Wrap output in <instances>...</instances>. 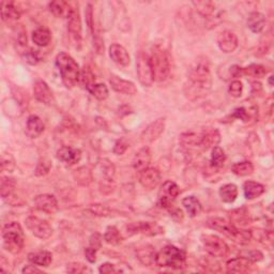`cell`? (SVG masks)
<instances>
[{
  "mask_svg": "<svg viewBox=\"0 0 274 274\" xmlns=\"http://www.w3.org/2000/svg\"><path fill=\"white\" fill-rule=\"evenodd\" d=\"M212 77L209 63L206 60H197L189 72V80L184 86V93L190 100L205 98L211 90Z\"/></svg>",
  "mask_w": 274,
  "mask_h": 274,
  "instance_id": "1",
  "label": "cell"
},
{
  "mask_svg": "<svg viewBox=\"0 0 274 274\" xmlns=\"http://www.w3.org/2000/svg\"><path fill=\"white\" fill-rule=\"evenodd\" d=\"M56 64L60 72L62 83L66 88H73L79 83L80 70L77 62L66 53H60L56 57Z\"/></svg>",
  "mask_w": 274,
  "mask_h": 274,
  "instance_id": "2",
  "label": "cell"
},
{
  "mask_svg": "<svg viewBox=\"0 0 274 274\" xmlns=\"http://www.w3.org/2000/svg\"><path fill=\"white\" fill-rule=\"evenodd\" d=\"M208 226L214 231H218L228 237L229 239L234 240L237 243L247 244L252 239V233L247 229H239L237 228L231 222L226 221L222 218H211L208 220Z\"/></svg>",
  "mask_w": 274,
  "mask_h": 274,
  "instance_id": "3",
  "label": "cell"
},
{
  "mask_svg": "<svg viewBox=\"0 0 274 274\" xmlns=\"http://www.w3.org/2000/svg\"><path fill=\"white\" fill-rule=\"evenodd\" d=\"M154 81H164L170 73V60L167 51L158 45L151 49L149 55Z\"/></svg>",
  "mask_w": 274,
  "mask_h": 274,
  "instance_id": "4",
  "label": "cell"
},
{
  "mask_svg": "<svg viewBox=\"0 0 274 274\" xmlns=\"http://www.w3.org/2000/svg\"><path fill=\"white\" fill-rule=\"evenodd\" d=\"M3 246L10 253L17 254L24 248L25 237L23 228L17 222H11L2 228Z\"/></svg>",
  "mask_w": 274,
  "mask_h": 274,
  "instance_id": "5",
  "label": "cell"
},
{
  "mask_svg": "<svg viewBox=\"0 0 274 274\" xmlns=\"http://www.w3.org/2000/svg\"><path fill=\"white\" fill-rule=\"evenodd\" d=\"M155 264L159 267H165V268L182 269L186 267L187 256L182 250L174 246H167L157 254Z\"/></svg>",
  "mask_w": 274,
  "mask_h": 274,
  "instance_id": "6",
  "label": "cell"
},
{
  "mask_svg": "<svg viewBox=\"0 0 274 274\" xmlns=\"http://www.w3.org/2000/svg\"><path fill=\"white\" fill-rule=\"evenodd\" d=\"M202 242L204 244L205 250L213 257L224 258L229 254V247L225 241L222 240L218 236L203 235Z\"/></svg>",
  "mask_w": 274,
  "mask_h": 274,
  "instance_id": "7",
  "label": "cell"
},
{
  "mask_svg": "<svg viewBox=\"0 0 274 274\" xmlns=\"http://www.w3.org/2000/svg\"><path fill=\"white\" fill-rule=\"evenodd\" d=\"M136 72L139 79V83L145 87H150L153 84V74L150 64L149 55L140 51L137 56L136 61Z\"/></svg>",
  "mask_w": 274,
  "mask_h": 274,
  "instance_id": "8",
  "label": "cell"
},
{
  "mask_svg": "<svg viewBox=\"0 0 274 274\" xmlns=\"http://www.w3.org/2000/svg\"><path fill=\"white\" fill-rule=\"evenodd\" d=\"M180 193L179 187L173 181H166L163 183L158 195V206L161 208H170Z\"/></svg>",
  "mask_w": 274,
  "mask_h": 274,
  "instance_id": "9",
  "label": "cell"
},
{
  "mask_svg": "<svg viewBox=\"0 0 274 274\" xmlns=\"http://www.w3.org/2000/svg\"><path fill=\"white\" fill-rule=\"evenodd\" d=\"M25 223L27 228L31 232L33 236L36 237V238L45 240L53 235V228H51V226L46 221L41 220L38 217H28L25 221Z\"/></svg>",
  "mask_w": 274,
  "mask_h": 274,
  "instance_id": "10",
  "label": "cell"
},
{
  "mask_svg": "<svg viewBox=\"0 0 274 274\" xmlns=\"http://www.w3.org/2000/svg\"><path fill=\"white\" fill-rule=\"evenodd\" d=\"M127 229L129 235L142 234L145 236L153 237L164 234V228L157 223H153V222H136V223L128 225Z\"/></svg>",
  "mask_w": 274,
  "mask_h": 274,
  "instance_id": "11",
  "label": "cell"
},
{
  "mask_svg": "<svg viewBox=\"0 0 274 274\" xmlns=\"http://www.w3.org/2000/svg\"><path fill=\"white\" fill-rule=\"evenodd\" d=\"M68 31L73 43L79 48L81 42H83V35H81L80 15L78 9L76 8H73L68 16Z\"/></svg>",
  "mask_w": 274,
  "mask_h": 274,
  "instance_id": "12",
  "label": "cell"
},
{
  "mask_svg": "<svg viewBox=\"0 0 274 274\" xmlns=\"http://www.w3.org/2000/svg\"><path fill=\"white\" fill-rule=\"evenodd\" d=\"M165 130V118H159V119L151 122L143 131L140 135V140L143 143H152L157 140Z\"/></svg>",
  "mask_w": 274,
  "mask_h": 274,
  "instance_id": "13",
  "label": "cell"
},
{
  "mask_svg": "<svg viewBox=\"0 0 274 274\" xmlns=\"http://www.w3.org/2000/svg\"><path fill=\"white\" fill-rule=\"evenodd\" d=\"M220 49L226 54H231L238 47V38L231 30H224L218 34L217 38Z\"/></svg>",
  "mask_w": 274,
  "mask_h": 274,
  "instance_id": "14",
  "label": "cell"
},
{
  "mask_svg": "<svg viewBox=\"0 0 274 274\" xmlns=\"http://www.w3.org/2000/svg\"><path fill=\"white\" fill-rule=\"evenodd\" d=\"M161 180V173L154 167H148L139 174V182L146 190H153Z\"/></svg>",
  "mask_w": 274,
  "mask_h": 274,
  "instance_id": "15",
  "label": "cell"
},
{
  "mask_svg": "<svg viewBox=\"0 0 274 274\" xmlns=\"http://www.w3.org/2000/svg\"><path fill=\"white\" fill-rule=\"evenodd\" d=\"M34 207L38 210L48 214H53L58 210V202L55 196L50 194L38 195L33 201Z\"/></svg>",
  "mask_w": 274,
  "mask_h": 274,
  "instance_id": "16",
  "label": "cell"
},
{
  "mask_svg": "<svg viewBox=\"0 0 274 274\" xmlns=\"http://www.w3.org/2000/svg\"><path fill=\"white\" fill-rule=\"evenodd\" d=\"M34 98L43 104L50 105L54 103V95L49 89L48 85L44 80H36L33 85Z\"/></svg>",
  "mask_w": 274,
  "mask_h": 274,
  "instance_id": "17",
  "label": "cell"
},
{
  "mask_svg": "<svg viewBox=\"0 0 274 274\" xmlns=\"http://www.w3.org/2000/svg\"><path fill=\"white\" fill-rule=\"evenodd\" d=\"M109 84L112 86L115 91L128 94V95H134L137 93V88L132 81L125 80L117 75H112L109 78Z\"/></svg>",
  "mask_w": 274,
  "mask_h": 274,
  "instance_id": "18",
  "label": "cell"
},
{
  "mask_svg": "<svg viewBox=\"0 0 274 274\" xmlns=\"http://www.w3.org/2000/svg\"><path fill=\"white\" fill-rule=\"evenodd\" d=\"M57 159L66 165H75L81 159V151L76 148L63 146L57 151Z\"/></svg>",
  "mask_w": 274,
  "mask_h": 274,
  "instance_id": "19",
  "label": "cell"
},
{
  "mask_svg": "<svg viewBox=\"0 0 274 274\" xmlns=\"http://www.w3.org/2000/svg\"><path fill=\"white\" fill-rule=\"evenodd\" d=\"M151 163V151L148 147H143L135 153L133 159V167L137 172H143L146 168L149 167Z\"/></svg>",
  "mask_w": 274,
  "mask_h": 274,
  "instance_id": "20",
  "label": "cell"
},
{
  "mask_svg": "<svg viewBox=\"0 0 274 274\" xmlns=\"http://www.w3.org/2000/svg\"><path fill=\"white\" fill-rule=\"evenodd\" d=\"M0 11H1V17L4 21L17 20L21 15V9H19L18 3L14 1H1Z\"/></svg>",
  "mask_w": 274,
  "mask_h": 274,
  "instance_id": "21",
  "label": "cell"
},
{
  "mask_svg": "<svg viewBox=\"0 0 274 274\" xmlns=\"http://www.w3.org/2000/svg\"><path fill=\"white\" fill-rule=\"evenodd\" d=\"M109 56L112 60L122 66H127L130 64V55L120 44H112L109 47Z\"/></svg>",
  "mask_w": 274,
  "mask_h": 274,
  "instance_id": "22",
  "label": "cell"
},
{
  "mask_svg": "<svg viewBox=\"0 0 274 274\" xmlns=\"http://www.w3.org/2000/svg\"><path fill=\"white\" fill-rule=\"evenodd\" d=\"M44 131V123L41 120V118L31 115L28 117L27 123H26V134L30 138H36L39 137Z\"/></svg>",
  "mask_w": 274,
  "mask_h": 274,
  "instance_id": "23",
  "label": "cell"
},
{
  "mask_svg": "<svg viewBox=\"0 0 274 274\" xmlns=\"http://www.w3.org/2000/svg\"><path fill=\"white\" fill-rule=\"evenodd\" d=\"M221 142V134L217 129H208L202 133V144L201 147L204 149H213Z\"/></svg>",
  "mask_w": 274,
  "mask_h": 274,
  "instance_id": "24",
  "label": "cell"
},
{
  "mask_svg": "<svg viewBox=\"0 0 274 274\" xmlns=\"http://www.w3.org/2000/svg\"><path fill=\"white\" fill-rule=\"evenodd\" d=\"M226 268L227 271L231 273H246L251 270L252 262L240 256L238 258L231 259V261L226 264Z\"/></svg>",
  "mask_w": 274,
  "mask_h": 274,
  "instance_id": "25",
  "label": "cell"
},
{
  "mask_svg": "<svg viewBox=\"0 0 274 274\" xmlns=\"http://www.w3.org/2000/svg\"><path fill=\"white\" fill-rule=\"evenodd\" d=\"M48 8H49V11L53 13L56 17H66V18H68L69 14L73 9L69 2L62 1V0L51 1L48 4Z\"/></svg>",
  "mask_w": 274,
  "mask_h": 274,
  "instance_id": "26",
  "label": "cell"
},
{
  "mask_svg": "<svg viewBox=\"0 0 274 274\" xmlns=\"http://www.w3.org/2000/svg\"><path fill=\"white\" fill-rule=\"evenodd\" d=\"M28 261L39 267H48L53 262V255L48 251H40L28 255Z\"/></svg>",
  "mask_w": 274,
  "mask_h": 274,
  "instance_id": "27",
  "label": "cell"
},
{
  "mask_svg": "<svg viewBox=\"0 0 274 274\" xmlns=\"http://www.w3.org/2000/svg\"><path fill=\"white\" fill-rule=\"evenodd\" d=\"M265 187L263 184L255 181H247L243 184L244 196L247 199H255L265 193Z\"/></svg>",
  "mask_w": 274,
  "mask_h": 274,
  "instance_id": "28",
  "label": "cell"
},
{
  "mask_svg": "<svg viewBox=\"0 0 274 274\" xmlns=\"http://www.w3.org/2000/svg\"><path fill=\"white\" fill-rule=\"evenodd\" d=\"M248 26L254 33H259L266 26V17L261 12H252L248 18Z\"/></svg>",
  "mask_w": 274,
  "mask_h": 274,
  "instance_id": "29",
  "label": "cell"
},
{
  "mask_svg": "<svg viewBox=\"0 0 274 274\" xmlns=\"http://www.w3.org/2000/svg\"><path fill=\"white\" fill-rule=\"evenodd\" d=\"M182 206L186 208L187 212L191 218H195L201 214L203 206L201 202L195 196H188L182 199Z\"/></svg>",
  "mask_w": 274,
  "mask_h": 274,
  "instance_id": "30",
  "label": "cell"
},
{
  "mask_svg": "<svg viewBox=\"0 0 274 274\" xmlns=\"http://www.w3.org/2000/svg\"><path fill=\"white\" fill-rule=\"evenodd\" d=\"M73 177H74V180L76 181V183H78L79 186H83V187H88L89 184L93 181L92 172L86 166L79 167L76 170H74Z\"/></svg>",
  "mask_w": 274,
  "mask_h": 274,
  "instance_id": "31",
  "label": "cell"
},
{
  "mask_svg": "<svg viewBox=\"0 0 274 274\" xmlns=\"http://www.w3.org/2000/svg\"><path fill=\"white\" fill-rule=\"evenodd\" d=\"M136 255L138 261L145 266H151L155 263V258H157V253L152 247L147 246L144 248H140L137 250Z\"/></svg>",
  "mask_w": 274,
  "mask_h": 274,
  "instance_id": "32",
  "label": "cell"
},
{
  "mask_svg": "<svg viewBox=\"0 0 274 274\" xmlns=\"http://www.w3.org/2000/svg\"><path fill=\"white\" fill-rule=\"evenodd\" d=\"M195 6V9L199 15L205 18H210L213 16L214 11H216V4L208 0H202V1H193L192 2Z\"/></svg>",
  "mask_w": 274,
  "mask_h": 274,
  "instance_id": "33",
  "label": "cell"
},
{
  "mask_svg": "<svg viewBox=\"0 0 274 274\" xmlns=\"http://www.w3.org/2000/svg\"><path fill=\"white\" fill-rule=\"evenodd\" d=\"M50 40H51V34L47 28L41 27V28L35 29V30L32 32V41L35 45H38L40 47L47 46L50 43Z\"/></svg>",
  "mask_w": 274,
  "mask_h": 274,
  "instance_id": "34",
  "label": "cell"
},
{
  "mask_svg": "<svg viewBox=\"0 0 274 274\" xmlns=\"http://www.w3.org/2000/svg\"><path fill=\"white\" fill-rule=\"evenodd\" d=\"M220 197L226 204L234 203L238 197V188L233 183L225 184L220 189Z\"/></svg>",
  "mask_w": 274,
  "mask_h": 274,
  "instance_id": "35",
  "label": "cell"
},
{
  "mask_svg": "<svg viewBox=\"0 0 274 274\" xmlns=\"http://www.w3.org/2000/svg\"><path fill=\"white\" fill-rule=\"evenodd\" d=\"M87 90L90 92L92 97H94L97 100L104 101L108 98V88L104 84H92L87 88Z\"/></svg>",
  "mask_w": 274,
  "mask_h": 274,
  "instance_id": "36",
  "label": "cell"
},
{
  "mask_svg": "<svg viewBox=\"0 0 274 274\" xmlns=\"http://www.w3.org/2000/svg\"><path fill=\"white\" fill-rule=\"evenodd\" d=\"M232 172L240 177H244V176H249L251 174H253L254 172V166L252 164L251 162L249 161H244V162H239L236 163L232 166Z\"/></svg>",
  "mask_w": 274,
  "mask_h": 274,
  "instance_id": "37",
  "label": "cell"
},
{
  "mask_svg": "<svg viewBox=\"0 0 274 274\" xmlns=\"http://www.w3.org/2000/svg\"><path fill=\"white\" fill-rule=\"evenodd\" d=\"M257 109L254 108L253 112H252V109H247L244 107H239V108H236L234 110V114H233V117L234 118H237V119H240L242 120L243 122L246 123H249L251 119H256L257 118Z\"/></svg>",
  "mask_w": 274,
  "mask_h": 274,
  "instance_id": "38",
  "label": "cell"
},
{
  "mask_svg": "<svg viewBox=\"0 0 274 274\" xmlns=\"http://www.w3.org/2000/svg\"><path fill=\"white\" fill-rule=\"evenodd\" d=\"M104 240L112 246H118L122 242V236L119 232V229L115 226H108L104 234Z\"/></svg>",
  "mask_w": 274,
  "mask_h": 274,
  "instance_id": "39",
  "label": "cell"
},
{
  "mask_svg": "<svg viewBox=\"0 0 274 274\" xmlns=\"http://www.w3.org/2000/svg\"><path fill=\"white\" fill-rule=\"evenodd\" d=\"M180 143L183 146H201L202 144V133L201 134H197V133L193 132H188L183 133L180 136Z\"/></svg>",
  "mask_w": 274,
  "mask_h": 274,
  "instance_id": "40",
  "label": "cell"
},
{
  "mask_svg": "<svg viewBox=\"0 0 274 274\" xmlns=\"http://www.w3.org/2000/svg\"><path fill=\"white\" fill-rule=\"evenodd\" d=\"M16 182L13 178L9 177H2L1 178V186H0V191H1V196L3 199L9 197L14 193V190H15Z\"/></svg>",
  "mask_w": 274,
  "mask_h": 274,
  "instance_id": "41",
  "label": "cell"
},
{
  "mask_svg": "<svg viewBox=\"0 0 274 274\" xmlns=\"http://www.w3.org/2000/svg\"><path fill=\"white\" fill-rule=\"evenodd\" d=\"M226 155L224 150L220 147H214L211 152V165L216 168H220L224 165Z\"/></svg>",
  "mask_w": 274,
  "mask_h": 274,
  "instance_id": "42",
  "label": "cell"
},
{
  "mask_svg": "<svg viewBox=\"0 0 274 274\" xmlns=\"http://www.w3.org/2000/svg\"><path fill=\"white\" fill-rule=\"evenodd\" d=\"M243 74L246 75L255 77V78H263L266 76L267 70L264 65L262 64H250L247 68L243 69Z\"/></svg>",
  "mask_w": 274,
  "mask_h": 274,
  "instance_id": "43",
  "label": "cell"
},
{
  "mask_svg": "<svg viewBox=\"0 0 274 274\" xmlns=\"http://www.w3.org/2000/svg\"><path fill=\"white\" fill-rule=\"evenodd\" d=\"M241 257L247 258L248 261L252 263H256V262H261L264 259V254L261 251L258 250H249V251H243L240 254Z\"/></svg>",
  "mask_w": 274,
  "mask_h": 274,
  "instance_id": "44",
  "label": "cell"
},
{
  "mask_svg": "<svg viewBox=\"0 0 274 274\" xmlns=\"http://www.w3.org/2000/svg\"><path fill=\"white\" fill-rule=\"evenodd\" d=\"M15 167V161H14L11 154L3 153L1 157V170L2 172L12 173Z\"/></svg>",
  "mask_w": 274,
  "mask_h": 274,
  "instance_id": "45",
  "label": "cell"
},
{
  "mask_svg": "<svg viewBox=\"0 0 274 274\" xmlns=\"http://www.w3.org/2000/svg\"><path fill=\"white\" fill-rule=\"evenodd\" d=\"M101 166L103 170V175L106 178V180L113 181L115 176V167L108 160H103L101 162Z\"/></svg>",
  "mask_w": 274,
  "mask_h": 274,
  "instance_id": "46",
  "label": "cell"
},
{
  "mask_svg": "<svg viewBox=\"0 0 274 274\" xmlns=\"http://www.w3.org/2000/svg\"><path fill=\"white\" fill-rule=\"evenodd\" d=\"M89 211L98 217H108L110 216V213H112V210H110L108 207L99 205V204L91 205L90 208H89Z\"/></svg>",
  "mask_w": 274,
  "mask_h": 274,
  "instance_id": "47",
  "label": "cell"
},
{
  "mask_svg": "<svg viewBox=\"0 0 274 274\" xmlns=\"http://www.w3.org/2000/svg\"><path fill=\"white\" fill-rule=\"evenodd\" d=\"M229 93L232 94V97L234 98H240L242 95V91H243V85L240 80H234L229 85L228 88Z\"/></svg>",
  "mask_w": 274,
  "mask_h": 274,
  "instance_id": "48",
  "label": "cell"
},
{
  "mask_svg": "<svg viewBox=\"0 0 274 274\" xmlns=\"http://www.w3.org/2000/svg\"><path fill=\"white\" fill-rule=\"evenodd\" d=\"M66 271L69 273H86L91 272L90 269H88V267L80 263H71L66 266Z\"/></svg>",
  "mask_w": 274,
  "mask_h": 274,
  "instance_id": "49",
  "label": "cell"
},
{
  "mask_svg": "<svg viewBox=\"0 0 274 274\" xmlns=\"http://www.w3.org/2000/svg\"><path fill=\"white\" fill-rule=\"evenodd\" d=\"M128 148H129V143L127 142V140L123 139V138L118 139L116 142V144H115V146H114L113 152L117 155H121L128 150Z\"/></svg>",
  "mask_w": 274,
  "mask_h": 274,
  "instance_id": "50",
  "label": "cell"
},
{
  "mask_svg": "<svg viewBox=\"0 0 274 274\" xmlns=\"http://www.w3.org/2000/svg\"><path fill=\"white\" fill-rule=\"evenodd\" d=\"M50 162L47 161V160H43V161H40L38 163V166H36V169H35V175L36 176H44L46 175L49 169H50Z\"/></svg>",
  "mask_w": 274,
  "mask_h": 274,
  "instance_id": "51",
  "label": "cell"
},
{
  "mask_svg": "<svg viewBox=\"0 0 274 274\" xmlns=\"http://www.w3.org/2000/svg\"><path fill=\"white\" fill-rule=\"evenodd\" d=\"M39 50H33V49H29V51H26L25 53V58L26 61L30 64H36L40 61V57H39Z\"/></svg>",
  "mask_w": 274,
  "mask_h": 274,
  "instance_id": "52",
  "label": "cell"
},
{
  "mask_svg": "<svg viewBox=\"0 0 274 274\" xmlns=\"http://www.w3.org/2000/svg\"><path fill=\"white\" fill-rule=\"evenodd\" d=\"M99 272L100 273H104V274H109V273H118V272H122V270L117 269L116 266L109 263L102 264L99 267Z\"/></svg>",
  "mask_w": 274,
  "mask_h": 274,
  "instance_id": "53",
  "label": "cell"
},
{
  "mask_svg": "<svg viewBox=\"0 0 274 274\" xmlns=\"http://www.w3.org/2000/svg\"><path fill=\"white\" fill-rule=\"evenodd\" d=\"M89 243H90V247L95 249V250H99L101 249V246H102V236L99 234V233H94L91 235L90 239H89Z\"/></svg>",
  "mask_w": 274,
  "mask_h": 274,
  "instance_id": "54",
  "label": "cell"
},
{
  "mask_svg": "<svg viewBox=\"0 0 274 274\" xmlns=\"http://www.w3.org/2000/svg\"><path fill=\"white\" fill-rule=\"evenodd\" d=\"M97 251H98V250H95V249H93V248H91V247L85 250V256H86L87 261H88L89 263L93 264V263L97 262Z\"/></svg>",
  "mask_w": 274,
  "mask_h": 274,
  "instance_id": "55",
  "label": "cell"
},
{
  "mask_svg": "<svg viewBox=\"0 0 274 274\" xmlns=\"http://www.w3.org/2000/svg\"><path fill=\"white\" fill-rule=\"evenodd\" d=\"M229 72H231V75L233 77H240L243 75V68H241L240 65H233L231 70H229Z\"/></svg>",
  "mask_w": 274,
  "mask_h": 274,
  "instance_id": "56",
  "label": "cell"
},
{
  "mask_svg": "<svg viewBox=\"0 0 274 274\" xmlns=\"http://www.w3.org/2000/svg\"><path fill=\"white\" fill-rule=\"evenodd\" d=\"M21 272L23 273H26V274H32V273H43L42 270H40L39 268H36V267L32 266V265H29V266H26L23 268V270H21Z\"/></svg>",
  "mask_w": 274,
  "mask_h": 274,
  "instance_id": "57",
  "label": "cell"
},
{
  "mask_svg": "<svg viewBox=\"0 0 274 274\" xmlns=\"http://www.w3.org/2000/svg\"><path fill=\"white\" fill-rule=\"evenodd\" d=\"M170 216H172V218L177 222H180L183 220V213L180 209H174L170 212Z\"/></svg>",
  "mask_w": 274,
  "mask_h": 274,
  "instance_id": "58",
  "label": "cell"
}]
</instances>
